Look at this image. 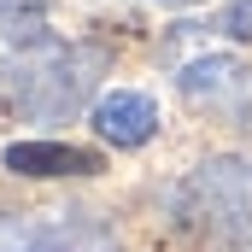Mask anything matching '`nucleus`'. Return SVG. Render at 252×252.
Listing matches in <instances>:
<instances>
[{"mask_svg":"<svg viewBox=\"0 0 252 252\" xmlns=\"http://www.w3.org/2000/svg\"><path fill=\"white\" fill-rule=\"evenodd\" d=\"M100 53H76V47H41L35 59H6L0 64V112L12 118H35L53 124L82 106V94L94 88Z\"/></svg>","mask_w":252,"mask_h":252,"instance_id":"nucleus-1","label":"nucleus"},{"mask_svg":"<svg viewBox=\"0 0 252 252\" xmlns=\"http://www.w3.org/2000/svg\"><path fill=\"white\" fill-rule=\"evenodd\" d=\"M0 164L12 176H30V182H47V176H100V153L70 147V141H12L0 153Z\"/></svg>","mask_w":252,"mask_h":252,"instance_id":"nucleus-2","label":"nucleus"},{"mask_svg":"<svg viewBox=\"0 0 252 252\" xmlns=\"http://www.w3.org/2000/svg\"><path fill=\"white\" fill-rule=\"evenodd\" d=\"M94 129L112 147H147L158 135V106L147 94H135V88H112V94L94 100Z\"/></svg>","mask_w":252,"mask_h":252,"instance_id":"nucleus-3","label":"nucleus"},{"mask_svg":"<svg viewBox=\"0 0 252 252\" xmlns=\"http://www.w3.org/2000/svg\"><path fill=\"white\" fill-rule=\"evenodd\" d=\"M47 6L53 0H0V41L47 47Z\"/></svg>","mask_w":252,"mask_h":252,"instance_id":"nucleus-4","label":"nucleus"},{"mask_svg":"<svg viewBox=\"0 0 252 252\" xmlns=\"http://www.w3.org/2000/svg\"><path fill=\"white\" fill-rule=\"evenodd\" d=\"M241 64L235 59H193L182 70V94L188 100H217V94H229V88H241Z\"/></svg>","mask_w":252,"mask_h":252,"instance_id":"nucleus-5","label":"nucleus"},{"mask_svg":"<svg viewBox=\"0 0 252 252\" xmlns=\"http://www.w3.org/2000/svg\"><path fill=\"white\" fill-rule=\"evenodd\" d=\"M59 223H35V217H18V223H0V252H64Z\"/></svg>","mask_w":252,"mask_h":252,"instance_id":"nucleus-6","label":"nucleus"},{"mask_svg":"<svg viewBox=\"0 0 252 252\" xmlns=\"http://www.w3.org/2000/svg\"><path fill=\"white\" fill-rule=\"evenodd\" d=\"M223 35H229V41H252V0H235V6L223 12Z\"/></svg>","mask_w":252,"mask_h":252,"instance_id":"nucleus-7","label":"nucleus"},{"mask_svg":"<svg viewBox=\"0 0 252 252\" xmlns=\"http://www.w3.org/2000/svg\"><path fill=\"white\" fill-rule=\"evenodd\" d=\"M158 6H193V0H158Z\"/></svg>","mask_w":252,"mask_h":252,"instance_id":"nucleus-8","label":"nucleus"}]
</instances>
